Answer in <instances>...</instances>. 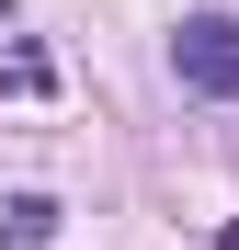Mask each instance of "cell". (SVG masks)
<instances>
[{
	"mask_svg": "<svg viewBox=\"0 0 239 250\" xmlns=\"http://www.w3.org/2000/svg\"><path fill=\"white\" fill-rule=\"evenodd\" d=\"M57 239V193H12L0 205V250H46Z\"/></svg>",
	"mask_w": 239,
	"mask_h": 250,
	"instance_id": "7a4b0ae2",
	"label": "cell"
},
{
	"mask_svg": "<svg viewBox=\"0 0 239 250\" xmlns=\"http://www.w3.org/2000/svg\"><path fill=\"white\" fill-rule=\"evenodd\" d=\"M171 80L205 103H239V12H182L171 34Z\"/></svg>",
	"mask_w": 239,
	"mask_h": 250,
	"instance_id": "6da1fadb",
	"label": "cell"
},
{
	"mask_svg": "<svg viewBox=\"0 0 239 250\" xmlns=\"http://www.w3.org/2000/svg\"><path fill=\"white\" fill-rule=\"evenodd\" d=\"M217 250H239V216H228V228H217Z\"/></svg>",
	"mask_w": 239,
	"mask_h": 250,
	"instance_id": "3957f363",
	"label": "cell"
}]
</instances>
